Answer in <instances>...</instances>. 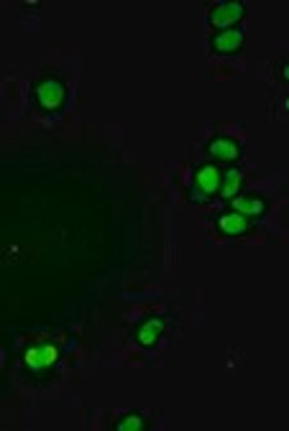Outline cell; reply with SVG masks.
Listing matches in <instances>:
<instances>
[{
	"label": "cell",
	"mask_w": 289,
	"mask_h": 431,
	"mask_svg": "<svg viewBox=\"0 0 289 431\" xmlns=\"http://www.w3.org/2000/svg\"><path fill=\"white\" fill-rule=\"evenodd\" d=\"M240 184H243V174H240L238 169H233V171H228V174H223V179H220V197L223 199H233L235 194L240 192Z\"/></svg>",
	"instance_id": "obj_10"
},
{
	"label": "cell",
	"mask_w": 289,
	"mask_h": 431,
	"mask_svg": "<svg viewBox=\"0 0 289 431\" xmlns=\"http://www.w3.org/2000/svg\"><path fill=\"white\" fill-rule=\"evenodd\" d=\"M243 41H246V36H243V31L240 28H225V31H220V33H216V38H213V49H216L218 54H235V51H240Z\"/></svg>",
	"instance_id": "obj_5"
},
{
	"label": "cell",
	"mask_w": 289,
	"mask_h": 431,
	"mask_svg": "<svg viewBox=\"0 0 289 431\" xmlns=\"http://www.w3.org/2000/svg\"><path fill=\"white\" fill-rule=\"evenodd\" d=\"M64 95H67V90H64V85L56 82V79H41V82H36V87H34V98H36L39 108L49 110V113L62 108Z\"/></svg>",
	"instance_id": "obj_1"
},
{
	"label": "cell",
	"mask_w": 289,
	"mask_h": 431,
	"mask_svg": "<svg viewBox=\"0 0 289 431\" xmlns=\"http://www.w3.org/2000/svg\"><path fill=\"white\" fill-rule=\"evenodd\" d=\"M218 230H220L223 235H243V232L251 230V219L238 212H223L220 217H218Z\"/></svg>",
	"instance_id": "obj_7"
},
{
	"label": "cell",
	"mask_w": 289,
	"mask_h": 431,
	"mask_svg": "<svg viewBox=\"0 0 289 431\" xmlns=\"http://www.w3.org/2000/svg\"><path fill=\"white\" fill-rule=\"evenodd\" d=\"M146 426V419L141 413H126L123 419L116 424V431H141Z\"/></svg>",
	"instance_id": "obj_11"
},
{
	"label": "cell",
	"mask_w": 289,
	"mask_h": 431,
	"mask_svg": "<svg viewBox=\"0 0 289 431\" xmlns=\"http://www.w3.org/2000/svg\"><path fill=\"white\" fill-rule=\"evenodd\" d=\"M164 327L166 324L161 316H148V319H143V322L138 324V329H136V342L141 347H154L156 342L161 340Z\"/></svg>",
	"instance_id": "obj_4"
},
{
	"label": "cell",
	"mask_w": 289,
	"mask_h": 431,
	"mask_svg": "<svg viewBox=\"0 0 289 431\" xmlns=\"http://www.w3.org/2000/svg\"><path fill=\"white\" fill-rule=\"evenodd\" d=\"M56 358H59V353H56V347H51V345L29 347L24 353L26 368H31L34 373H41V370H46V368H51V365L56 363Z\"/></svg>",
	"instance_id": "obj_2"
},
{
	"label": "cell",
	"mask_w": 289,
	"mask_h": 431,
	"mask_svg": "<svg viewBox=\"0 0 289 431\" xmlns=\"http://www.w3.org/2000/svg\"><path fill=\"white\" fill-rule=\"evenodd\" d=\"M208 153L210 158H216V161H235L240 156V148L235 140L230 138H213L208 143Z\"/></svg>",
	"instance_id": "obj_8"
},
{
	"label": "cell",
	"mask_w": 289,
	"mask_h": 431,
	"mask_svg": "<svg viewBox=\"0 0 289 431\" xmlns=\"http://www.w3.org/2000/svg\"><path fill=\"white\" fill-rule=\"evenodd\" d=\"M220 179H223V174L218 171V166H213V164H205L195 171V184L203 194H216L218 187H220Z\"/></svg>",
	"instance_id": "obj_6"
},
{
	"label": "cell",
	"mask_w": 289,
	"mask_h": 431,
	"mask_svg": "<svg viewBox=\"0 0 289 431\" xmlns=\"http://www.w3.org/2000/svg\"><path fill=\"white\" fill-rule=\"evenodd\" d=\"M240 19H243V6L240 3H218V6H213V13H210V24L220 31L230 28Z\"/></svg>",
	"instance_id": "obj_3"
},
{
	"label": "cell",
	"mask_w": 289,
	"mask_h": 431,
	"mask_svg": "<svg viewBox=\"0 0 289 431\" xmlns=\"http://www.w3.org/2000/svg\"><path fill=\"white\" fill-rule=\"evenodd\" d=\"M233 209L243 217H261L266 209V202L258 194H243V197H233Z\"/></svg>",
	"instance_id": "obj_9"
}]
</instances>
